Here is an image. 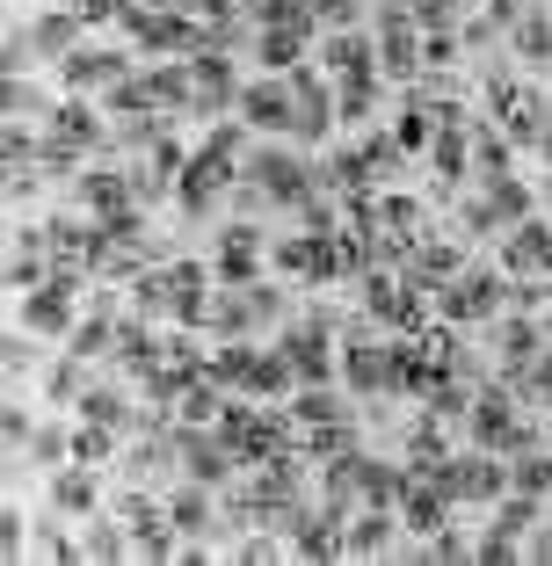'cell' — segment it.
I'll list each match as a JSON object with an SVG mask.
<instances>
[{
    "instance_id": "60d3db41",
    "label": "cell",
    "mask_w": 552,
    "mask_h": 566,
    "mask_svg": "<svg viewBox=\"0 0 552 566\" xmlns=\"http://www.w3.org/2000/svg\"><path fill=\"white\" fill-rule=\"evenodd\" d=\"M538 501H545V494H517V486H509V501L494 509V531H509V537L538 531Z\"/></svg>"
},
{
    "instance_id": "4316f807",
    "label": "cell",
    "mask_w": 552,
    "mask_h": 566,
    "mask_svg": "<svg viewBox=\"0 0 552 566\" xmlns=\"http://www.w3.org/2000/svg\"><path fill=\"white\" fill-rule=\"evenodd\" d=\"M51 138H66L73 153H87V146H102L110 132H102V117L87 109V102H66V109H51Z\"/></svg>"
},
{
    "instance_id": "7dc6e473",
    "label": "cell",
    "mask_w": 552,
    "mask_h": 566,
    "mask_svg": "<svg viewBox=\"0 0 552 566\" xmlns=\"http://www.w3.org/2000/svg\"><path fill=\"white\" fill-rule=\"evenodd\" d=\"M30 458H37V465H59V458H73V436L66 429H37L30 436Z\"/></svg>"
},
{
    "instance_id": "9c48e42d",
    "label": "cell",
    "mask_w": 552,
    "mask_h": 566,
    "mask_svg": "<svg viewBox=\"0 0 552 566\" xmlns=\"http://www.w3.org/2000/svg\"><path fill=\"white\" fill-rule=\"evenodd\" d=\"M73 203H81L87 218H117L138 203L132 189V167H87V175H73Z\"/></svg>"
},
{
    "instance_id": "ee69618b",
    "label": "cell",
    "mask_w": 552,
    "mask_h": 566,
    "mask_svg": "<svg viewBox=\"0 0 552 566\" xmlns=\"http://www.w3.org/2000/svg\"><path fill=\"white\" fill-rule=\"evenodd\" d=\"M458 30H421V73H451L458 66Z\"/></svg>"
},
{
    "instance_id": "d6986e66",
    "label": "cell",
    "mask_w": 552,
    "mask_h": 566,
    "mask_svg": "<svg viewBox=\"0 0 552 566\" xmlns=\"http://www.w3.org/2000/svg\"><path fill=\"white\" fill-rule=\"evenodd\" d=\"M168 523L189 537V545H204V531H218V501H211V486H197V480H189L183 494L168 501Z\"/></svg>"
},
{
    "instance_id": "8fae6325",
    "label": "cell",
    "mask_w": 552,
    "mask_h": 566,
    "mask_svg": "<svg viewBox=\"0 0 552 566\" xmlns=\"http://www.w3.org/2000/svg\"><path fill=\"white\" fill-rule=\"evenodd\" d=\"M502 269L509 276H552V226L523 218L517 233H502Z\"/></svg>"
},
{
    "instance_id": "8992f818",
    "label": "cell",
    "mask_w": 552,
    "mask_h": 566,
    "mask_svg": "<svg viewBox=\"0 0 552 566\" xmlns=\"http://www.w3.org/2000/svg\"><path fill=\"white\" fill-rule=\"evenodd\" d=\"M291 117H299L291 73H269V81L240 87V124H248V132H291Z\"/></svg>"
},
{
    "instance_id": "6da1fadb",
    "label": "cell",
    "mask_w": 552,
    "mask_h": 566,
    "mask_svg": "<svg viewBox=\"0 0 552 566\" xmlns=\"http://www.w3.org/2000/svg\"><path fill=\"white\" fill-rule=\"evenodd\" d=\"M284 291L277 283H226V298L211 305V334L218 342H254V334H269V327H284Z\"/></svg>"
},
{
    "instance_id": "f5cc1de1",
    "label": "cell",
    "mask_w": 552,
    "mask_h": 566,
    "mask_svg": "<svg viewBox=\"0 0 552 566\" xmlns=\"http://www.w3.org/2000/svg\"><path fill=\"white\" fill-rule=\"evenodd\" d=\"M0 559H22V516L0 509Z\"/></svg>"
},
{
    "instance_id": "6f0895ef",
    "label": "cell",
    "mask_w": 552,
    "mask_h": 566,
    "mask_svg": "<svg viewBox=\"0 0 552 566\" xmlns=\"http://www.w3.org/2000/svg\"><path fill=\"white\" fill-rule=\"evenodd\" d=\"M531 559H538V566H552V523H545V531L531 537Z\"/></svg>"
},
{
    "instance_id": "2e32d148",
    "label": "cell",
    "mask_w": 552,
    "mask_h": 566,
    "mask_svg": "<svg viewBox=\"0 0 552 566\" xmlns=\"http://www.w3.org/2000/svg\"><path fill=\"white\" fill-rule=\"evenodd\" d=\"M407 486H415V472H407V465H378V458H356V501H371V509H400Z\"/></svg>"
},
{
    "instance_id": "7c38bea8",
    "label": "cell",
    "mask_w": 552,
    "mask_h": 566,
    "mask_svg": "<svg viewBox=\"0 0 552 566\" xmlns=\"http://www.w3.org/2000/svg\"><path fill=\"white\" fill-rule=\"evenodd\" d=\"M59 81H66L73 95L117 87V81H132V59H124V51H73V59H59Z\"/></svg>"
},
{
    "instance_id": "52a82bcc",
    "label": "cell",
    "mask_w": 552,
    "mask_h": 566,
    "mask_svg": "<svg viewBox=\"0 0 552 566\" xmlns=\"http://www.w3.org/2000/svg\"><path fill=\"white\" fill-rule=\"evenodd\" d=\"M73 276L81 269H51V283L22 298V334H73Z\"/></svg>"
},
{
    "instance_id": "ab89813d",
    "label": "cell",
    "mask_w": 552,
    "mask_h": 566,
    "mask_svg": "<svg viewBox=\"0 0 552 566\" xmlns=\"http://www.w3.org/2000/svg\"><path fill=\"white\" fill-rule=\"evenodd\" d=\"M81 364H87V356H73V349L51 364V378H44V385H51V400H59V407H73V400L87 392V370H81Z\"/></svg>"
},
{
    "instance_id": "44dd1931",
    "label": "cell",
    "mask_w": 552,
    "mask_h": 566,
    "mask_svg": "<svg viewBox=\"0 0 552 566\" xmlns=\"http://www.w3.org/2000/svg\"><path fill=\"white\" fill-rule=\"evenodd\" d=\"M305 36L313 30H254V66L262 73H299L305 66Z\"/></svg>"
},
{
    "instance_id": "5bb4252c",
    "label": "cell",
    "mask_w": 552,
    "mask_h": 566,
    "mask_svg": "<svg viewBox=\"0 0 552 566\" xmlns=\"http://www.w3.org/2000/svg\"><path fill=\"white\" fill-rule=\"evenodd\" d=\"M487 334H494V349H502V370H509V378H517V370L531 364L538 349H545V327H538L531 313H517V319L494 313V319H487Z\"/></svg>"
},
{
    "instance_id": "f6af8a7d",
    "label": "cell",
    "mask_w": 552,
    "mask_h": 566,
    "mask_svg": "<svg viewBox=\"0 0 552 566\" xmlns=\"http://www.w3.org/2000/svg\"><path fill=\"white\" fill-rule=\"evenodd\" d=\"M37 283H51L44 248H15V262H8V291H37Z\"/></svg>"
},
{
    "instance_id": "8d00e7d4",
    "label": "cell",
    "mask_w": 552,
    "mask_h": 566,
    "mask_svg": "<svg viewBox=\"0 0 552 566\" xmlns=\"http://www.w3.org/2000/svg\"><path fill=\"white\" fill-rule=\"evenodd\" d=\"M509 385H517V400H531V407H552V349H538V356H531V364H523Z\"/></svg>"
},
{
    "instance_id": "91938a15",
    "label": "cell",
    "mask_w": 552,
    "mask_h": 566,
    "mask_svg": "<svg viewBox=\"0 0 552 566\" xmlns=\"http://www.w3.org/2000/svg\"><path fill=\"white\" fill-rule=\"evenodd\" d=\"M545 218H552V182H545Z\"/></svg>"
},
{
    "instance_id": "4fadbf2b",
    "label": "cell",
    "mask_w": 552,
    "mask_h": 566,
    "mask_svg": "<svg viewBox=\"0 0 552 566\" xmlns=\"http://www.w3.org/2000/svg\"><path fill=\"white\" fill-rule=\"evenodd\" d=\"M494 117H502V138L509 146H545V124H552V109H545V95H531V87H517V95L502 102V109H494Z\"/></svg>"
},
{
    "instance_id": "f546056e",
    "label": "cell",
    "mask_w": 552,
    "mask_h": 566,
    "mask_svg": "<svg viewBox=\"0 0 552 566\" xmlns=\"http://www.w3.org/2000/svg\"><path fill=\"white\" fill-rule=\"evenodd\" d=\"M378 226H385L393 240H400V248H415L421 226H429V211H421L415 197H378Z\"/></svg>"
},
{
    "instance_id": "d4e9b609",
    "label": "cell",
    "mask_w": 552,
    "mask_h": 566,
    "mask_svg": "<svg viewBox=\"0 0 552 566\" xmlns=\"http://www.w3.org/2000/svg\"><path fill=\"white\" fill-rule=\"evenodd\" d=\"M509 153H517V146H509V138H502V124H472V175H480V182H502V175H509Z\"/></svg>"
},
{
    "instance_id": "9f6ffc18",
    "label": "cell",
    "mask_w": 552,
    "mask_h": 566,
    "mask_svg": "<svg viewBox=\"0 0 552 566\" xmlns=\"http://www.w3.org/2000/svg\"><path fill=\"white\" fill-rule=\"evenodd\" d=\"M0 364H8V378H22V370H30V349H22V334H8V342H0Z\"/></svg>"
},
{
    "instance_id": "3957f363",
    "label": "cell",
    "mask_w": 552,
    "mask_h": 566,
    "mask_svg": "<svg viewBox=\"0 0 552 566\" xmlns=\"http://www.w3.org/2000/svg\"><path fill=\"white\" fill-rule=\"evenodd\" d=\"M240 175H248V182L262 189L269 203H284V211H299V203L320 189V167H313V160H299L291 146H254Z\"/></svg>"
},
{
    "instance_id": "83f0119b",
    "label": "cell",
    "mask_w": 552,
    "mask_h": 566,
    "mask_svg": "<svg viewBox=\"0 0 552 566\" xmlns=\"http://www.w3.org/2000/svg\"><path fill=\"white\" fill-rule=\"evenodd\" d=\"M509 36H517V59H523V66H552V15L538 8V0L523 8V22Z\"/></svg>"
},
{
    "instance_id": "836d02e7",
    "label": "cell",
    "mask_w": 552,
    "mask_h": 566,
    "mask_svg": "<svg viewBox=\"0 0 552 566\" xmlns=\"http://www.w3.org/2000/svg\"><path fill=\"white\" fill-rule=\"evenodd\" d=\"M299 450L313 458V465H327V458H342V450H356V429H350V421H313V429L299 436Z\"/></svg>"
},
{
    "instance_id": "ffe728a7",
    "label": "cell",
    "mask_w": 552,
    "mask_h": 566,
    "mask_svg": "<svg viewBox=\"0 0 552 566\" xmlns=\"http://www.w3.org/2000/svg\"><path fill=\"white\" fill-rule=\"evenodd\" d=\"M30 44H37V59H73V51H81V15H73V8L37 15L30 22Z\"/></svg>"
},
{
    "instance_id": "e0dca14e",
    "label": "cell",
    "mask_w": 552,
    "mask_h": 566,
    "mask_svg": "<svg viewBox=\"0 0 552 566\" xmlns=\"http://www.w3.org/2000/svg\"><path fill=\"white\" fill-rule=\"evenodd\" d=\"M400 523L415 537H429V531H444V523H451V494H444V486H429V480H415L400 494Z\"/></svg>"
},
{
    "instance_id": "db71d44e",
    "label": "cell",
    "mask_w": 552,
    "mask_h": 566,
    "mask_svg": "<svg viewBox=\"0 0 552 566\" xmlns=\"http://www.w3.org/2000/svg\"><path fill=\"white\" fill-rule=\"evenodd\" d=\"M233 559H240V566H269V559H277V545H269V531H254L248 545L233 552Z\"/></svg>"
},
{
    "instance_id": "f1b7e54d",
    "label": "cell",
    "mask_w": 552,
    "mask_h": 566,
    "mask_svg": "<svg viewBox=\"0 0 552 566\" xmlns=\"http://www.w3.org/2000/svg\"><path fill=\"white\" fill-rule=\"evenodd\" d=\"M117 364H124V370H138V378H146V370L160 364V342H153V327H146L138 313L117 327Z\"/></svg>"
},
{
    "instance_id": "603a6c76",
    "label": "cell",
    "mask_w": 552,
    "mask_h": 566,
    "mask_svg": "<svg viewBox=\"0 0 552 566\" xmlns=\"http://www.w3.org/2000/svg\"><path fill=\"white\" fill-rule=\"evenodd\" d=\"M248 392H262V400H291V392H299V370H291V356H284V349H254Z\"/></svg>"
},
{
    "instance_id": "484cf974",
    "label": "cell",
    "mask_w": 552,
    "mask_h": 566,
    "mask_svg": "<svg viewBox=\"0 0 552 566\" xmlns=\"http://www.w3.org/2000/svg\"><path fill=\"white\" fill-rule=\"evenodd\" d=\"M284 415L299 421V429H313V421H350V400H342V392H327V385H299Z\"/></svg>"
},
{
    "instance_id": "7bdbcfd3",
    "label": "cell",
    "mask_w": 552,
    "mask_h": 566,
    "mask_svg": "<svg viewBox=\"0 0 552 566\" xmlns=\"http://www.w3.org/2000/svg\"><path fill=\"white\" fill-rule=\"evenodd\" d=\"M110 436L117 429H102V421H81V429H73V465H110Z\"/></svg>"
},
{
    "instance_id": "74e56055",
    "label": "cell",
    "mask_w": 552,
    "mask_h": 566,
    "mask_svg": "<svg viewBox=\"0 0 552 566\" xmlns=\"http://www.w3.org/2000/svg\"><path fill=\"white\" fill-rule=\"evenodd\" d=\"M81 421H102V429H132V407H124V392L95 385V392H81Z\"/></svg>"
},
{
    "instance_id": "e575fe53",
    "label": "cell",
    "mask_w": 552,
    "mask_h": 566,
    "mask_svg": "<svg viewBox=\"0 0 552 566\" xmlns=\"http://www.w3.org/2000/svg\"><path fill=\"white\" fill-rule=\"evenodd\" d=\"M371 109H378V81H342L335 87V124H356V132H364Z\"/></svg>"
},
{
    "instance_id": "c3c4849f",
    "label": "cell",
    "mask_w": 552,
    "mask_h": 566,
    "mask_svg": "<svg viewBox=\"0 0 552 566\" xmlns=\"http://www.w3.org/2000/svg\"><path fill=\"white\" fill-rule=\"evenodd\" d=\"M472 559H480V566H509V559H517V537H509V531H494V523H487V537H480V545H472Z\"/></svg>"
},
{
    "instance_id": "b9f144b4",
    "label": "cell",
    "mask_w": 552,
    "mask_h": 566,
    "mask_svg": "<svg viewBox=\"0 0 552 566\" xmlns=\"http://www.w3.org/2000/svg\"><path fill=\"white\" fill-rule=\"evenodd\" d=\"M429 138H436V117L421 109V102H407V109H400V124H393V146H400V153H421Z\"/></svg>"
},
{
    "instance_id": "cb8c5ba5",
    "label": "cell",
    "mask_w": 552,
    "mask_h": 566,
    "mask_svg": "<svg viewBox=\"0 0 552 566\" xmlns=\"http://www.w3.org/2000/svg\"><path fill=\"white\" fill-rule=\"evenodd\" d=\"M51 509L59 516H95V472H73V465H59L51 472Z\"/></svg>"
},
{
    "instance_id": "681fc988",
    "label": "cell",
    "mask_w": 552,
    "mask_h": 566,
    "mask_svg": "<svg viewBox=\"0 0 552 566\" xmlns=\"http://www.w3.org/2000/svg\"><path fill=\"white\" fill-rule=\"evenodd\" d=\"M0 436H8V458H22V450H30V415H22V407H8V415H0Z\"/></svg>"
},
{
    "instance_id": "277c9868",
    "label": "cell",
    "mask_w": 552,
    "mask_h": 566,
    "mask_svg": "<svg viewBox=\"0 0 552 566\" xmlns=\"http://www.w3.org/2000/svg\"><path fill=\"white\" fill-rule=\"evenodd\" d=\"M502 305H509V269H487V262L458 269V276L436 291V313H444V319H480V327H487Z\"/></svg>"
},
{
    "instance_id": "94428289",
    "label": "cell",
    "mask_w": 552,
    "mask_h": 566,
    "mask_svg": "<svg viewBox=\"0 0 552 566\" xmlns=\"http://www.w3.org/2000/svg\"><path fill=\"white\" fill-rule=\"evenodd\" d=\"M451 8H480V0H451Z\"/></svg>"
},
{
    "instance_id": "1f68e13d",
    "label": "cell",
    "mask_w": 552,
    "mask_h": 566,
    "mask_svg": "<svg viewBox=\"0 0 552 566\" xmlns=\"http://www.w3.org/2000/svg\"><path fill=\"white\" fill-rule=\"evenodd\" d=\"M218 392H226V385H218V378H204V370H197V378L183 385V400H175L168 415H175V421H218V407H226Z\"/></svg>"
},
{
    "instance_id": "30bf717a",
    "label": "cell",
    "mask_w": 552,
    "mask_h": 566,
    "mask_svg": "<svg viewBox=\"0 0 552 566\" xmlns=\"http://www.w3.org/2000/svg\"><path fill=\"white\" fill-rule=\"evenodd\" d=\"M291 95H299V117H291V138H299V146H320V138L335 132V95L320 87V73H313V66H299V73H291Z\"/></svg>"
},
{
    "instance_id": "d590c367",
    "label": "cell",
    "mask_w": 552,
    "mask_h": 566,
    "mask_svg": "<svg viewBox=\"0 0 552 566\" xmlns=\"http://www.w3.org/2000/svg\"><path fill=\"white\" fill-rule=\"evenodd\" d=\"M138 552V537L124 531L117 516H102V523H87V559H132Z\"/></svg>"
},
{
    "instance_id": "680465c9",
    "label": "cell",
    "mask_w": 552,
    "mask_h": 566,
    "mask_svg": "<svg viewBox=\"0 0 552 566\" xmlns=\"http://www.w3.org/2000/svg\"><path fill=\"white\" fill-rule=\"evenodd\" d=\"M538 153H545V167H552V124H545V146H538Z\"/></svg>"
},
{
    "instance_id": "7402d4cb",
    "label": "cell",
    "mask_w": 552,
    "mask_h": 566,
    "mask_svg": "<svg viewBox=\"0 0 552 566\" xmlns=\"http://www.w3.org/2000/svg\"><path fill=\"white\" fill-rule=\"evenodd\" d=\"M538 211V197L517 182V175H502V182H487V218H494V233H517L523 218Z\"/></svg>"
},
{
    "instance_id": "816d5d0a",
    "label": "cell",
    "mask_w": 552,
    "mask_h": 566,
    "mask_svg": "<svg viewBox=\"0 0 552 566\" xmlns=\"http://www.w3.org/2000/svg\"><path fill=\"white\" fill-rule=\"evenodd\" d=\"M66 8L81 22H124V8H132V0H66Z\"/></svg>"
},
{
    "instance_id": "4dcf8cb0",
    "label": "cell",
    "mask_w": 552,
    "mask_h": 566,
    "mask_svg": "<svg viewBox=\"0 0 552 566\" xmlns=\"http://www.w3.org/2000/svg\"><path fill=\"white\" fill-rule=\"evenodd\" d=\"M66 349L73 356H117V319H110V305H102V313H87L81 327L66 334Z\"/></svg>"
},
{
    "instance_id": "f907efd6",
    "label": "cell",
    "mask_w": 552,
    "mask_h": 566,
    "mask_svg": "<svg viewBox=\"0 0 552 566\" xmlns=\"http://www.w3.org/2000/svg\"><path fill=\"white\" fill-rule=\"evenodd\" d=\"M407 8H415V30H451V0H407Z\"/></svg>"
},
{
    "instance_id": "5b68a950",
    "label": "cell",
    "mask_w": 552,
    "mask_h": 566,
    "mask_svg": "<svg viewBox=\"0 0 552 566\" xmlns=\"http://www.w3.org/2000/svg\"><path fill=\"white\" fill-rule=\"evenodd\" d=\"M218 436L233 443L240 465H262V458L291 450V421L284 415H254V407H218Z\"/></svg>"
},
{
    "instance_id": "9a60e30c",
    "label": "cell",
    "mask_w": 552,
    "mask_h": 566,
    "mask_svg": "<svg viewBox=\"0 0 552 566\" xmlns=\"http://www.w3.org/2000/svg\"><path fill=\"white\" fill-rule=\"evenodd\" d=\"M393 516H400V509H371V501H356L350 523H342V545H350V559H378V552L393 545Z\"/></svg>"
},
{
    "instance_id": "d6a6232c",
    "label": "cell",
    "mask_w": 552,
    "mask_h": 566,
    "mask_svg": "<svg viewBox=\"0 0 552 566\" xmlns=\"http://www.w3.org/2000/svg\"><path fill=\"white\" fill-rule=\"evenodd\" d=\"M110 516H117L132 537H146V531H160V523H168V509H160L146 486H132V494H117V509H110Z\"/></svg>"
},
{
    "instance_id": "ba28073f",
    "label": "cell",
    "mask_w": 552,
    "mask_h": 566,
    "mask_svg": "<svg viewBox=\"0 0 552 566\" xmlns=\"http://www.w3.org/2000/svg\"><path fill=\"white\" fill-rule=\"evenodd\" d=\"M342 378H350L356 392H393V342H378L371 319L342 342Z\"/></svg>"
},
{
    "instance_id": "bcb514c9",
    "label": "cell",
    "mask_w": 552,
    "mask_h": 566,
    "mask_svg": "<svg viewBox=\"0 0 552 566\" xmlns=\"http://www.w3.org/2000/svg\"><path fill=\"white\" fill-rule=\"evenodd\" d=\"M8 117H51L44 95H37V87L22 81V73H8Z\"/></svg>"
},
{
    "instance_id": "ac0fdd59",
    "label": "cell",
    "mask_w": 552,
    "mask_h": 566,
    "mask_svg": "<svg viewBox=\"0 0 552 566\" xmlns=\"http://www.w3.org/2000/svg\"><path fill=\"white\" fill-rule=\"evenodd\" d=\"M254 269H262V240L240 218V226H226V248H218V283H254Z\"/></svg>"
},
{
    "instance_id": "11a10c76",
    "label": "cell",
    "mask_w": 552,
    "mask_h": 566,
    "mask_svg": "<svg viewBox=\"0 0 552 566\" xmlns=\"http://www.w3.org/2000/svg\"><path fill=\"white\" fill-rule=\"evenodd\" d=\"M37 197V167H8V203H30Z\"/></svg>"
},
{
    "instance_id": "f35d334b",
    "label": "cell",
    "mask_w": 552,
    "mask_h": 566,
    "mask_svg": "<svg viewBox=\"0 0 552 566\" xmlns=\"http://www.w3.org/2000/svg\"><path fill=\"white\" fill-rule=\"evenodd\" d=\"M160 8H175V15L197 22V30H226V22L240 15V0H160Z\"/></svg>"
},
{
    "instance_id": "7a4b0ae2",
    "label": "cell",
    "mask_w": 552,
    "mask_h": 566,
    "mask_svg": "<svg viewBox=\"0 0 552 566\" xmlns=\"http://www.w3.org/2000/svg\"><path fill=\"white\" fill-rule=\"evenodd\" d=\"M175 465H183V480H197V486H233V472H240V458H233V443L218 436V421H175Z\"/></svg>"
}]
</instances>
